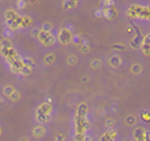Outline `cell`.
<instances>
[{"instance_id": "obj_17", "label": "cell", "mask_w": 150, "mask_h": 141, "mask_svg": "<svg viewBox=\"0 0 150 141\" xmlns=\"http://www.w3.org/2000/svg\"><path fill=\"white\" fill-rule=\"evenodd\" d=\"M78 52H79L80 54H83V55H88L91 53V45L88 44L87 41H83L82 44L78 46Z\"/></svg>"}, {"instance_id": "obj_20", "label": "cell", "mask_w": 150, "mask_h": 141, "mask_svg": "<svg viewBox=\"0 0 150 141\" xmlns=\"http://www.w3.org/2000/svg\"><path fill=\"white\" fill-rule=\"evenodd\" d=\"M40 32H41V28H38V26H30V28H29V37L36 41Z\"/></svg>"}, {"instance_id": "obj_16", "label": "cell", "mask_w": 150, "mask_h": 141, "mask_svg": "<svg viewBox=\"0 0 150 141\" xmlns=\"http://www.w3.org/2000/svg\"><path fill=\"white\" fill-rule=\"evenodd\" d=\"M117 137V132L115 129H107L100 137V141H113Z\"/></svg>"}, {"instance_id": "obj_5", "label": "cell", "mask_w": 150, "mask_h": 141, "mask_svg": "<svg viewBox=\"0 0 150 141\" xmlns=\"http://www.w3.org/2000/svg\"><path fill=\"white\" fill-rule=\"evenodd\" d=\"M58 61V54L54 52V50H47L44 54L41 55V60H40V63H41L42 67H53V66L57 63Z\"/></svg>"}, {"instance_id": "obj_6", "label": "cell", "mask_w": 150, "mask_h": 141, "mask_svg": "<svg viewBox=\"0 0 150 141\" xmlns=\"http://www.w3.org/2000/svg\"><path fill=\"white\" fill-rule=\"evenodd\" d=\"M133 141H150V132L144 125H136L132 131Z\"/></svg>"}, {"instance_id": "obj_10", "label": "cell", "mask_w": 150, "mask_h": 141, "mask_svg": "<svg viewBox=\"0 0 150 141\" xmlns=\"http://www.w3.org/2000/svg\"><path fill=\"white\" fill-rule=\"evenodd\" d=\"M129 73H130V75L138 78V77H141L145 73V66L141 62H132L129 66Z\"/></svg>"}, {"instance_id": "obj_26", "label": "cell", "mask_w": 150, "mask_h": 141, "mask_svg": "<svg viewBox=\"0 0 150 141\" xmlns=\"http://www.w3.org/2000/svg\"><path fill=\"white\" fill-rule=\"evenodd\" d=\"M55 141H66V135H63V133L57 135V137H55Z\"/></svg>"}, {"instance_id": "obj_19", "label": "cell", "mask_w": 150, "mask_h": 141, "mask_svg": "<svg viewBox=\"0 0 150 141\" xmlns=\"http://www.w3.org/2000/svg\"><path fill=\"white\" fill-rule=\"evenodd\" d=\"M33 18L30 16H21V28H30Z\"/></svg>"}, {"instance_id": "obj_2", "label": "cell", "mask_w": 150, "mask_h": 141, "mask_svg": "<svg viewBox=\"0 0 150 141\" xmlns=\"http://www.w3.org/2000/svg\"><path fill=\"white\" fill-rule=\"evenodd\" d=\"M37 45L44 50H53L54 47L58 46V41H57V36L55 32H46V30H41L36 40Z\"/></svg>"}, {"instance_id": "obj_13", "label": "cell", "mask_w": 150, "mask_h": 141, "mask_svg": "<svg viewBox=\"0 0 150 141\" xmlns=\"http://www.w3.org/2000/svg\"><path fill=\"white\" fill-rule=\"evenodd\" d=\"M16 87L13 86V84L11 83H7V84H3L1 86V90H0V95H1L4 99H8V98L11 96V95L15 92Z\"/></svg>"}, {"instance_id": "obj_3", "label": "cell", "mask_w": 150, "mask_h": 141, "mask_svg": "<svg viewBox=\"0 0 150 141\" xmlns=\"http://www.w3.org/2000/svg\"><path fill=\"white\" fill-rule=\"evenodd\" d=\"M55 36H57L58 45H61L63 47L70 46V45L74 44L75 33L70 26H61V28H58L57 32H55Z\"/></svg>"}, {"instance_id": "obj_27", "label": "cell", "mask_w": 150, "mask_h": 141, "mask_svg": "<svg viewBox=\"0 0 150 141\" xmlns=\"http://www.w3.org/2000/svg\"><path fill=\"white\" fill-rule=\"evenodd\" d=\"M17 5H18V8H20V9H23L24 5H25V1H24V0H18V1H17Z\"/></svg>"}, {"instance_id": "obj_1", "label": "cell", "mask_w": 150, "mask_h": 141, "mask_svg": "<svg viewBox=\"0 0 150 141\" xmlns=\"http://www.w3.org/2000/svg\"><path fill=\"white\" fill-rule=\"evenodd\" d=\"M55 107L49 100H41L34 108V120L38 124H47L54 115Z\"/></svg>"}, {"instance_id": "obj_12", "label": "cell", "mask_w": 150, "mask_h": 141, "mask_svg": "<svg viewBox=\"0 0 150 141\" xmlns=\"http://www.w3.org/2000/svg\"><path fill=\"white\" fill-rule=\"evenodd\" d=\"M124 124L125 127H129V128H134L138 124V116L136 113H128L124 118Z\"/></svg>"}, {"instance_id": "obj_9", "label": "cell", "mask_w": 150, "mask_h": 141, "mask_svg": "<svg viewBox=\"0 0 150 141\" xmlns=\"http://www.w3.org/2000/svg\"><path fill=\"white\" fill-rule=\"evenodd\" d=\"M140 50H141L144 57L150 58V32H146V33L141 37Z\"/></svg>"}, {"instance_id": "obj_8", "label": "cell", "mask_w": 150, "mask_h": 141, "mask_svg": "<svg viewBox=\"0 0 150 141\" xmlns=\"http://www.w3.org/2000/svg\"><path fill=\"white\" fill-rule=\"evenodd\" d=\"M87 67L90 69L91 71H99L104 67V58L103 57H91L90 60L87 61Z\"/></svg>"}, {"instance_id": "obj_29", "label": "cell", "mask_w": 150, "mask_h": 141, "mask_svg": "<svg viewBox=\"0 0 150 141\" xmlns=\"http://www.w3.org/2000/svg\"><path fill=\"white\" fill-rule=\"evenodd\" d=\"M1 135H3V128H1V125H0V137H1Z\"/></svg>"}, {"instance_id": "obj_25", "label": "cell", "mask_w": 150, "mask_h": 141, "mask_svg": "<svg viewBox=\"0 0 150 141\" xmlns=\"http://www.w3.org/2000/svg\"><path fill=\"white\" fill-rule=\"evenodd\" d=\"M80 82H82L83 84L88 83V82H90V77H88V75H82V77H80Z\"/></svg>"}, {"instance_id": "obj_23", "label": "cell", "mask_w": 150, "mask_h": 141, "mask_svg": "<svg viewBox=\"0 0 150 141\" xmlns=\"http://www.w3.org/2000/svg\"><path fill=\"white\" fill-rule=\"evenodd\" d=\"M88 111V107L86 103H80V106L78 107V116H80V118H84L86 113H87Z\"/></svg>"}, {"instance_id": "obj_11", "label": "cell", "mask_w": 150, "mask_h": 141, "mask_svg": "<svg viewBox=\"0 0 150 141\" xmlns=\"http://www.w3.org/2000/svg\"><path fill=\"white\" fill-rule=\"evenodd\" d=\"M79 55L76 53H67L65 57V65L67 66L69 69H74L79 65Z\"/></svg>"}, {"instance_id": "obj_15", "label": "cell", "mask_w": 150, "mask_h": 141, "mask_svg": "<svg viewBox=\"0 0 150 141\" xmlns=\"http://www.w3.org/2000/svg\"><path fill=\"white\" fill-rule=\"evenodd\" d=\"M138 120H141L144 124L150 123V110L149 108H144V110L138 111Z\"/></svg>"}, {"instance_id": "obj_18", "label": "cell", "mask_w": 150, "mask_h": 141, "mask_svg": "<svg viewBox=\"0 0 150 141\" xmlns=\"http://www.w3.org/2000/svg\"><path fill=\"white\" fill-rule=\"evenodd\" d=\"M79 0H63V8L65 9H74L78 7Z\"/></svg>"}, {"instance_id": "obj_14", "label": "cell", "mask_w": 150, "mask_h": 141, "mask_svg": "<svg viewBox=\"0 0 150 141\" xmlns=\"http://www.w3.org/2000/svg\"><path fill=\"white\" fill-rule=\"evenodd\" d=\"M23 98H24V92L21 91V90L16 89L15 92H13V94L8 98V102L12 103V104H16V103H20L21 100H23Z\"/></svg>"}, {"instance_id": "obj_22", "label": "cell", "mask_w": 150, "mask_h": 141, "mask_svg": "<svg viewBox=\"0 0 150 141\" xmlns=\"http://www.w3.org/2000/svg\"><path fill=\"white\" fill-rule=\"evenodd\" d=\"M41 30H46V32H54V25H53V23H50V21H44V23L41 24Z\"/></svg>"}, {"instance_id": "obj_4", "label": "cell", "mask_w": 150, "mask_h": 141, "mask_svg": "<svg viewBox=\"0 0 150 141\" xmlns=\"http://www.w3.org/2000/svg\"><path fill=\"white\" fill-rule=\"evenodd\" d=\"M124 63H125V60L120 53L111 52L104 57V66L108 70H120L124 66Z\"/></svg>"}, {"instance_id": "obj_24", "label": "cell", "mask_w": 150, "mask_h": 141, "mask_svg": "<svg viewBox=\"0 0 150 141\" xmlns=\"http://www.w3.org/2000/svg\"><path fill=\"white\" fill-rule=\"evenodd\" d=\"M115 125H116V120H115L113 118H107L105 120H104V127H105L107 129H113Z\"/></svg>"}, {"instance_id": "obj_7", "label": "cell", "mask_w": 150, "mask_h": 141, "mask_svg": "<svg viewBox=\"0 0 150 141\" xmlns=\"http://www.w3.org/2000/svg\"><path fill=\"white\" fill-rule=\"evenodd\" d=\"M47 133H49V129H47V127L45 125V124H38V123H37L36 125L32 127L30 135H32V137H33V139H36V140L45 139V137L47 136Z\"/></svg>"}, {"instance_id": "obj_28", "label": "cell", "mask_w": 150, "mask_h": 141, "mask_svg": "<svg viewBox=\"0 0 150 141\" xmlns=\"http://www.w3.org/2000/svg\"><path fill=\"white\" fill-rule=\"evenodd\" d=\"M20 141H30V139H29L28 136H23V137L20 139Z\"/></svg>"}, {"instance_id": "obj_21", "label": "cell", "mask_w": 150, "mask_h": 141, "mask_svg": "<svg viewBox=\"0 0 150 141\" xmlns=\"http://www.w3.org/2000/svg\"><path fill=\"white\" fill-rule=\"evenodd\" d=\"M127 50V45L122 44V42H116V44L112 45V52L117 53V52H125Z\"/></svg>"}]
</instances>
